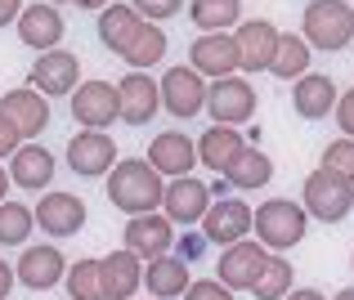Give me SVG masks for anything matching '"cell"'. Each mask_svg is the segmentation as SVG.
Returning a JSON list of instances; mask_svg holds the SVG:
<instances>
[{
	"instance_id": "13",
	"label": "cell",
	"mask_w": 354,
	"mask_h": 300,
	"mask_svg": "<svg viewBox=\"0 0 354 300\" xmlns=\"http://www.w3.org/2000/svg\"><path fill=\"white\" fill-rule=\"evenodd\" d=\"M234 45H238V68L247 77H260V72H269V59H274L278 27L265 23V18H247V23H238Z\"/></svg>"
},
{
	"instance_id": "31",
	"label": "cell",
	"mask_w": 354,
	"mask_h": 300,
	"mask_svg": "<svg viewBox=\"0 0 354 300\" xmlns=\"http://www.w3.org/2000/svg\"><path fill=\"white\" fill-rule=\"evenodd\" d=\"M162 54H166V32L157 23H139L135 41H130V50L121 54V59L135 72H144V68H153V63H162Z\"/></svg>"
},
{
	"instance_id": "16",
	"label": "cell",
	"mask_w": 354,
	"mask_h": 300,
	"mask_svg": "<svg viewBox=\"0 0 354 300\" xmlns=\"http://www.w3.org/2000/svg\"><path fill=\"white\" fill-rule=\"evenodd\" d=\"M0 117L18 130V139H36L45 126H50V99H45L41 90H32V86L9 90V95L0 99Z\"/></svg>"
},
{
	"instance_id": "48",
	"label": "cell",
	"mask_w": 354,
	"mask_h": 300,
	"mask_svg": "<svg viewBox=\"0 0 354 300\" xmlns=\"http://www.w3.org/2000/svg\"><path fill=\"white\" fill-rule=\"evenodd\" d=\"M350 265H354V260H350Z\"/></svg>"
},
{
	"instance_id": "11",
	"label": "cell",
	"mask_w": 354,
	"mask_h": 300,
	"mask_svg": "<svg viewBox=\"0 0 354 300\" xmlns=\"http://www.w3.org/2000/svg\"><path fill=\"white\" fill-rule=\"evenodd\" d=\"M189 68L198 72V77H234L238 72V45L229 32H202L198 41L189 45Z\"/></svg>"
},
{
	"instance_id": "1",
	"label": "cell",
	"mask_w": 354,
	"mask_h": 300,
	"mask_svg": "<svg viewBox=\"0 0 354 300\" xmlns=\"http://www.w3.org/2000/svg\"><path fill=\"white\" fill-rule=\"evenodd\" d=\"M162 175L144 162V157H126L108 171V202L126 215H148L162 206Z\"/></svg>"
},
{
	"instance_id": "45",
	"label": "cell",
	"mask_w": 354,
	"mask_h": 300,
	"mask_svg": "<svg viewBox=\"0 0 354 300\" xmlns=\"http://www.w3.org/2000/svg\"><path fill=\"white\" fill-rule=\"evenodd\" d=\"M5 193H9V171L0 166V202H5Z\"/></svg>"
},
{
	"instance_id": "10",
	"label": "cell",
	"mask_w": 354,
	"mask_h": 300,
	"mask_svg": "<svg viewBox=\"0 0 354 300\" xmlns=\"http://www.w3.org/2000/svg\"><path fill=\"white\" fill-rule=\"evenodd\" d=\"M32 220L41 224L50 238H72V233L86 229V202H81L77 193H63V189L41 193V202H36Z\"/></svg>"
},
{
	"instance_id": "2",
	"label": "cell",
	"mask_w": 354,
	"mask_h": 300,
	"mask_svg": "<svg viewBox=\"0 0 354 300\" xmlns=\"http://www.w3.org/2000/svg\"><path fill=\"white\" fill-rule=\"evenodd\" d=\"M251 229H256V242L265 251H292L310 229V215L292 198H269L251 211Z\"/></svg>"
},
{
	"instance_id": "5",
	"label": "cell",
	"mask_w": 354,
	"mask_h": 300,
	"mask_svg": "<svg viewBox=\"0 0 354 300\" xmlns=\"http://www.w3.org/2000/svg\"><path fill=\"white\" fill-rule=\"evenodd\" d=\"M256 86L242 77H220L207 86V112L216 117V126H242L256 117Z\"/></svg>"
},
{
	"instance_id": "35",
	"label": "cell",
	"mask_w": 354,
	"mask_h": 300,
	"mask_svg": "<svg viewBox=\"0 0 354 300\" xmlns=\"http://www.w3.org/2000/svg\"><path fill=\"white\" fill-rule=\"evenodd\" d=\"M323 171H332V175H341V180H350L354 184V139H332L328 148H323Z\"/></svg>"
},
{
	"instance_id": "30",
	"label": "cell",
	"mask_w": 354,
	"mask_h": 300,
	"mask_svg": "<svg viewBox=\"0 0 354 300\" xmlns=\"http://www.w3.org/2000/svg\"><path fill=\"white\" fill-rule=\"evenodd\" d=\"M189 18L202 32H229V27L242 23V0H193Z\"/></svg>"
},
{
	"instance_id": "34",
	"label": "cell",
	"mask_w": 354,
	"mask_h": 300,
	"mask_svg": "<svg viewBox=\"0 0 354 300\" xmlns=\"http://www.w3.org/2000/svg\"><path fill=\"white\" fill-rule=\"evenodd\" d=\"M68 296L72 300H104V283H99V260H77L68 269Z\"/></svg>"
},
{
	"instance_id": "18",
	"label": "cell",
	"mask_w": 354,
	"mask_h": 300,
	"mask_svg": "<svg viewBox=\"0 0 354 300\" xmlns=\"http://www.w3.org/2000/svg\"><path fill=\"white\" fill-rule=\"evenodd\" d=\"M148 166H153L157 175H171V180H180V175H193V166H198V148H193V139L184 135V130H162V135L148 144Z\"/></svg>"
},
{
	"instance_id": "41",
	"label": "cell",
	"mask_w": 354,
	"mask_h": 300,
	"mask_svg": "<svg viewBox=\"0 0 354 300\" xmlns=\"http://www.w3.org/2000/svg\"><path fill=\"white\" fill-rule=\"evenodd\" d=\"M202 247H207V238H202V233H198V238H184V242H180V260H193Z\"/></svg>"
},
{
	"instance_id": "20",
	"label": "cell",
	"mask_w": 354,
	"mask_h": 300,
	"mask_svg": "<svg viewBox=\"0 0 354 300\" xmlns=\"http://www.w3.org/2000/svg\"><path fill=\"white\" fill-rule=\"evenodd\" d=\"M63 32H68L63 14H59L54 5H45V0H36V5H27L23 14H18V41H23V45H32L36 54L59 50Z\"/></svg>"
},
{
	"instance_id": "40",
	"label": "cell",
	"mask_w": 354,
	"mask_h": 300,
	"mask_svg": "<svg viewBox=\"0 0 354 300\" xmlns=\"http://www.w3.org/2000/svg\"><path fill=\"white\" fill-rule=\"evenodd\" d=\"M18 14H23V0H0V27L18 23Z\"/></svg>"
},
{
	"instance_id": "43",
	"label": "cell",
	"mask_w": 354,
	"mask_h": 300,
	"mask_svg": "<svg viewBox=\"0 0 354 300\" xmlns=\"http://www.w3.org/2000/svg\"><path fill=\"white\" fill-rule=\"evenodd\" d=\"M283 300H328V296H323L319 287H301V292H287Z\"/></svg>"
},
{
	"instance_id": "17",
	"label": "cell",
	"mask_w": 354,
	"mask_h": 300,
	"mask_svg": "<svg viewBox=\"0 0 354 300\" xmlns=\"http://www.w3.org/2000/svg\"><path fill=\"white\" fill-rule=\"evenodd\" d=\"M175 247V224L166 220V215L148 211V215H130L126 224V251L139 260H157L166 256V251Z\"/></svg>"
},
{
	"instance_id": "44",
	"label": "cell",
	"mask_w": 354,
	"mask_h": 300,
	"mask_svg": "<svg viewBox=\"0 0 354 300\" xmlns=\"http://www.w3.org/2000/svg\"><path fill=\"white\" fill-rule=\"evenodd\" d=\"M81 9H104V5H113V0H77Z\"/></svg>"
},
{
	"instance_id": "49",
	"label": "cell",
	"mask_w": 354,
	"mask_h": 300,
	"mask_svg": "<svg viewBox=\"0 0 354 300\" xmlns=\"http://www.w3.org/2000/svg\"><path fill=\"white\" fill-rule=\"evenodd\" d=\"M350 9H354V5H350Z\"/></svg>"
},
{
	"instance_id": "14",
	"label": "cell",
	"mask_w": 354,
	"mask_h": 300,
	"mask_svg": "<svg viewBox=\"0 0 354 300\" xmlns=\"http://www.w3.org/2000/svg\"><path fill=\"white\" fill-rule=\"evenodd\" d=\"M265 260H269V251L260 247V242H251V238L229 242L225 256H220V274L216 278L229 287V292H251L256 278H260V269H265Z\"/></svg>"
},
{
	"instance_id": "27",
	"label": "cell",
	"mask_w": 354,
	"mask_h": 300,
	"mask_svg": "<svg viewBox=\"0 0 354 300\" xmlns=\"http://www.w3.org/2000/svg\"><path fill=\"white\" fill-rule=\"evenodd\" d=\"M269 180H274V162H269V153H260L256 144H247L234 162L225 166V184L229 189H265Z\"/></svg>"
},
{
	"instance_id": "39",
	"label": "cell",
	"mask_w": 354,
	"mask_h": 300,
	"mask_svg": "<svg viewBox=\"0 0 354 300\" xmlns=\"http://www.w3.org/2000/svg\"><path fill=\"white\" fill-rule=\"evenodd\" d=\"M18 144H23V139H18V130L9 126L5 117H0V157H14V153H18Z\"/></svg>"
},
{
	"instance_id": "12",
	"label": "cell",
	"mask_w": 354,
	"mask_h": 300,
	"mask_svg": "<svg viewBox=\"0 0 354 300\" xmlns=\"http://www.w3.org/2000/svg\"><path fill=\"white\" fill-rule=\"evenodd\" d=\"M251 233V206L242 198H216L202 215V238L216 242V247H229V242H242Z\"/></svg>"
},
{
	"instance_id": "3",
	"label": "cell",
	"mask_w": 354,
	"mask_h": 300,
	"mask_svg": "<svg viewBox=\"0 0 354 300\" xmlns=\"http://www.w3.org/2000/svg\"><path fill=\"white\" fill-rule=\"evenodd\" d=\"M301 41L310 50L337 54L354 41V9L346 0H310L301 18Z\"/></svg>"
},
{
	"instance_id": "29",
	"label": "cell",
	"mask_w": 354,
	"mask_h": 300,
	"mask_svg": "<svg viewBox=\"0 0 354 300\" xmlns=\"http://www.w3.org/2000/svg\"><path fill=\"white\" fill-rule=\"evenodd\" d=\"M269 72L278 81H301L310 72V45L292 32H278V45H274V59H269Z\"/></svg>"
},
{
	"instance_id": "47",
	"label": "cell",
	"mask_w": 354,
	"mask_h": 300,
	"mask_svg": "<svg viewBox=\"0 0 354 300\" xmlns=\"http://www.w3.org/2000/svg\"><path fill=\"white\" fill-rule=\"evenodd\" d=\"M45 5H72V0H45Z\"/></svg>"
},
{
	"instance_id": "36",
	"label": "cell",
	"mask_w": 354,
	"mask_h": 300,
	"mask_svg": "<svg viewBox=\"0 0 354 300\" xmlns=\"http://www.w3.org/2000/svg\"><path fill=\"white\" fill-rule=\"evenodd\" d=\"M130 9H135L144 23H162V18H175L184 9V0H130Z\"/></svg>"
},
{
	"instance_id": "38",
	"label": "cell",
	"mask_w": 354,
	"mask_h": 300,
	"mask_svg": "<svg viewBox=\"0 0 354 300\" xmlns=\"http://www.w3.org/2000/svg\"><path fill=\"white\" fill-rule=\"evenodd\" d=\"M337 126H341V135L354 139V90H346V95H337Z\"/></svg>"
},
{
	"instance_id": "46",
	"label": "cell",
	"mask_w": 354,
	"mask_h": 300,
	"mask_svg": "<svg viewBox=\"0 0 354 300\" xmlns=\"http://www.w3.org/2000/svg\"><path fill=\"white\" fill-rule=\"evenodd\" d=\"M332 300H354V287H346V292H337Z\"/></svg>"
},
{
	"instance_id": "22",
	"label": "cell",
	"mask_w": 354,
	"mask_h": 300,
	"mask_svg": "<svg viewBox=\"0 0 354 300\" xmlns=\"http://www.w3.org/2000/svg\"><path fill=\"white\" fill-rule=\"evenodd\" d=\"M99 283H104V300H130L144 287V265H139V256L121 247L99 260Z\"/></svg>"
},
{
	"instance_id": "21",
	"label": "cell",
	"mask_w": 354,
	"mask_h": 300,
	"mask_svg": "<svg viewBox=\"0 0 354 300\" xmlns=\"http://www.w3.org/2000/svg\"><path fill=\"white\" fill-rule=\"evenodd\" d=\"M63 274H68V260H63L59 247H27L14 269V278L27 292H50V287L63 283Z\"/></svg>"
},
{
	"instance_id": "33",
	"label": "cell",
	"mask_w": 354,
	"mask_h": 300,
	"mask_svg": "<svg viewBox=\"0 0 354 300\" xmlns=\"http://www.w3.org/2000/svg\"><path fill=\"white\" fill-rule=\"evenodd\" d=\"M36 220L23 202H0V247H23L32 238Z\"/></svg>"
},
{
	"instance_id": "6",
	"label": "cell",
	"mask_w": 354,
	"mask_h": 300,
	"mask_svg": "<svg viewBox=\"0 0 354 300\" xmlns=\"http://www.w3.org/2000/svg\"><path fill=\"white\" fill-rule=\"evenodd\" d=\"M68 166L81 180H99L117 166V144L108 130H77L68 139Z\"/></svg>"
},
{
	"instance_id": "37",
	"label": "cell",
	"mask_w": 354,
	"mask_h": 300,
	"mask_svg": "<svg viewBox=\"0 0 354 300\" xmlns=\"http://www.w3.org/2000/svg\"><path fill=\"white\" fill-rule=\"evenodd\" d=\"M180 300H234V292H229L220 278H198V283L184 287V296H180Z\"/></svg>"
},
{
	"instance_id": "25",
	"label": "cell",
	"mask_w": 354,
	"mask_h": 300,
	"mask_svg": "<svg viewBox=\"0 0 354 300\" xmlns=\"http://www.w3.org/2000/svg\"><path fill=\"white\" fill-rule=\"evenodd\" d=\"M193 148H198V162L207 166V171L225 175V166L247 148V139L238 135V126H211L202 139H193Z\"/></svg>"
},
{
	"instance_id": "28",
	"label": "cell",
	"mask_w": 354,
	"mask_h": 300,
	"mask_svg": "<svg viewBox=\"0 0 354 300\" xmlns=\"http://www.w3.org/2000/svg\"><path fill=\"white\" fill-rule=\"evenodd\" d=\"M139 23H144V18H139L130 5H104L99 9V41H104L113 54H126L130 41H135V32H139Z\"/></svg>"
},
{
	"instance_id": "9",
	"label": "cell",
	"mask_w": 354,
	"mask_h": 300,
	"mask_svg": "<svg viewBox=\"0 0 354 300\" xmlns=\"http://www.w3.org/2000/svg\"><path fill=\"white\" fill-rule=\"evenodd\" d=\"M72 117L86 130H108L113 121H121L117 86L113 81H81V86L72 90Z\"/></svg>"
},
{
	"instance_id": "19",
	"label": "cell",
	"mask_w": 354,
	"mask_h": 300,
	"mask_svg": "<svg viewBox=\"0 0 354 300\" xmlns=\"http://www.w3.org/2000/svg\"><path fill=\"white\" fill-rule=\"evenodd\" d=\"M117 108L126 126H148L162 108V95H157V81H148L144 72H126L117 81Z\"/></svg>"
},
{
	"instance_id": "32",
	"label": "cell",
	"mask_w": 354,
	"mask_h": 300,
	"mask_svg": "<svg viewBox=\"0 0 354 300\" xmlns=\"http://www.w3.org/2000/svg\"><path fill=\"white\" fill-rule=\"evenodd\" d=\"M251 292H256V300H283L292 292V260H283V251H269V260H265V269H260Z\"/></svg>"
},
{
	"instance_id": "42",
	"label": "cell",
	"mask_w": 354,
	"mask_h": 300,
	"mask_svg": "<svg viewBox=\"0 0 354 300\" xmlns=\"http://www.w3.org/2000/svg\"><path fill=\"white\" fill-rule=\"evenodd\" d=\"M9 292H14V269H9L5 260H0V300H5Z\"/></svg>"
},
{
	"instance_id": "4",
	"label": "cell",
	"mask_w": 354,
	"mask_h": 300,
	"mask_svg": "<svg viewBox=\"0 0 354 300\" xmlns=\"http://www.w3.org/2000/svg\"><path fill=\"white\" fill-rule=\"evenodd\" d=\"M301 206H305V215L319 220V224H341L354 211V184L319 166V171H310L305 184H301Z\"/></svg>"
},
{
	"instance_id": "26",
	"label": "cell",
	"mask_w": 354,
	"mask_h": 300,
	"mask_svg": "<svg viewBox=\"0 0 354 300\" xmlns=\"http://www.w3.org/2000/svg\"><path fill=\"white\" fill-rule=\"evenodd\" d=\"M144 283H148V296H157V300L184 296V287L193 283V278H189V260L171 256V251H166V256H157V260H148Z\"/></svg>"
},
{
	"instance_id": "23",
	"label": "cell",
	"mask_w": 354,
	"mask_h": 300,
	"mask_svg": "<svg viewBox=\"0 0 354 300\" xmlns=\"http://www.w3.org/2000/svg\"><path fill=\"white\" fill-rule=\"evenodd\" d=\"M9 184L18 189H50L54 184V153H45L41 144H18V153L9 157Z\"/></svg>"
},
{
	"instance_id": "24",
	"label": "cell",
	"mask_w": 354,
	"mask_h": 300,
	"mask_svg": "<svg viewBox=\"0 0 354 300\" xmlns=\"http://www.w3.org/2000/svg\"><path fill=\"white\" fill-rule=\"evenodd\" d=\"M292 103H296V112H301L305 121L332 117V108H337V81L323 77V72H305V77L292 86Z\"/></svg>"
},
{
	"instance_id": "7",
	"label": "cell",
	"mask_w": 354,
	"mask_h": 300,
	"mask_svg": "<svg viewBox=\"0 0 354 300\" xmlns=\"http://www.w3.org/2000/svg\"><path fill=\"white\" fill-rule=\"evenodd\" d=\"M157 95H162V108L171 112V117L189 121L198 117L202 108H207V77H198L193 68H171L162 81H157Z\"/></svg>"
},
{
	"instance_id": "8",
	"label": "cell",
	"mask_w": 354,
	"mask_h": 300,
	"mask_svg": "<svg viewBox=\"0 0 354 300\" xmlns=\"http://www.w3.org/2000/svg\"><path fill=\"white\" fill-rule=\"evenodd\" d=\"M27 81H32V90H41L45 99L72 95V90H77V81H81V59L72 50H45V54H36Z\"/></svg>"
},
{
	"instance_id": "15",
	"label": "cell",
	"mask_w": 354,
	"mask_h": 300,
	"mask_svg": "<svg viewBox=\"0 0 354 300\" xmlns=\"http://www.w3.org/2000/svg\"><path fill=\"white\" fill-rule=\"evenodd\" d=\"M162 206H166V220L171 224H202V215H207L211 206V184L193 180V175H180V180H171L162 189Z\"/></svg>"
}]
</instances>
